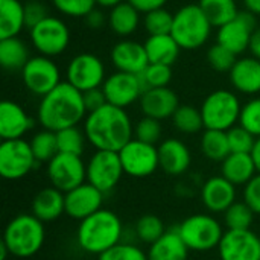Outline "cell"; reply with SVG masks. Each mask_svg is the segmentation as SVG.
Wrapping results in <instances>:
<instances>
[{
    "label": "cell",
    "mask_w": 260,
    "mask_h": 260,
    "mask_svg": "<svg viewBox=\"0 0 260 260\" xmlns=\"http://www.w3.org/2000/svg\"><path fill=\"white\" fill-rule=\"evenodd\" d=\"M84 133L87 142L96 151L119 152L134 139V125L125 108L107 104L87 114Z\"/></svg>",
    "instance_id": "obj_1"
},
{
    "label": "cell",
    "mask_w": 260,
    "mask_h": 260,
    "mask_svg": "<svg viewBox=\"0 0 260 260\" xmlns=\"http://www.w3.org/2000/svg\"><path fill=\"white\" fill-rule=\"evenodd\" d=\"M87 108L82 93L67 81L41 98L37 110L38 123L43 129L58 133L61 129L78 126L87 117Z\"/></svg>",
    "instance_id": "obj_2"
},
{
    "label": "cell",
    "mask_w": 260,
    "mask_h": 260,
    "mask_svg": "<svg viewBox=\"0 0 260 260\" xmlns=\"http://www.w3.org/2000/svg\"><path fill=\"white\" fill-rule=\"evenodd\" d=\"M123 224L119 215L111 210L101 209L91 216L79 221L76 230L78 247L91 256H101L110 248L122 242Z\"/></svg>",
    "instance_id": "obj_3"
},
{
    "label": "cell",
    "mask_w": 260,
    "mask_h": 260,
    "mask_svg": "<svg viewBox=\"0 0 260 260\" xmlns=\"http://www.w3.org/2000/svg\"><path fill=\"white\" fill-rule=\"evenodd\" d=\"M44 241V222L32 213H20L6 224L2 244L9 250L11 256L27 259L43 248Z\"/></svg>",
    "instance_id": "obj_4"
},
{
    "label": "cell",
    "mask_w": 260,
    "mask_h": 260,
    "mask_svg": "<svg viewBox=\"0 0 260 260\" xmlns=\"http://www.w3.org/2000/svg\"><path fill=\"white\" fill-rule=\"evenodd\" d=\"M212 23L203 12L198 3L181 6L174 14L171 35L180 44L181 50H195L203 47L212 34Z\"/></svg>",
    "instance_id": "obj_5"
},
{
    "label": "cell",
    "mask_w": 260,
    "mask_h": 260,
    "mask_svg": "<svg viewBox=\"0 0 260 260\" xmlns=\"http://www.w3.org/2000/svg\"><path fill=\"white\" fill-rule=\"evenodd\" d=\"M190 251L206 253L219 247L224 227L212 213H195L187 216L175 227Z\"/></svg>",
    "instance_id": "obj_6"
},
{
    "label": "cell",
    "mask_w": 260,
    "mask_h": 260,
    "mask_svg": "<svg viewBox=\"0 0 260 260\" xmlns=\"http://www.w3.org/2000/svg\"><path fill=\"white\" fill-rule=\"evenodd\" d=\"M200 110L206 129L229 131L239 123L242 104L235 91L219 88L207 94Z\"/></svg>",
    "instance_id": "obj_7"
},
{
    "label": "cell",
    "mask_w": 260,
    "mask_h": 260,
    "mask_svg": "<svg viewBox=\"0 0 260 260\" xmlns=\"http://www.w3.org/2000/svg\"><path fill=\"white\" fill-rule=\"evenodd\" d=\"M29 38L38 55L55 58L67 50L70 44V29L64 20L49 15L29 29Z\"/></svg>",
    "instance_id": "obj_8"
},
{
    "label": "cell",
    "mask_w": 260,
    "mask_h": 260,
    "mask_svg": "<svg viewBox=\"0 0 260 260\" xmlns=\"http://www.w3.org/2000/svg\"><path fill=\"white\" fill-rule=\"evenodd\" d=\"M40 163L37 161L30 143L24 139L2 140L0 143V175L5 180L17 181L27 177Z\"/></svg>",
    "instance_id": "obj_9"
},
{
    "label": "cell",
    "mask_w": 260,
    "mask_h": 260,
    "mask_svg": "<svg viewBox=\"0 0 260 260\" xmlns=\"http://www.w3.org/2000/svg\"><path fill=\"white\" fill-rule=\"evenodd\" d=\"M125 175L119 152L94 151L87 161V183L94 186L104 195L110 193Z\"/></svg>",
    "instance_id": "obj_10"
},
{
    "label": "cell",
    "mask_w": 260,
    "mask_h": 260,
    "mask_svg": "<svg viewBox=\"0 0 260 260\" xmlns=\"http://www.w3.org/2000/svg\"><path fill=\"white\" fill-rule=\"evenodd\" d=\"M46 174L52 187L67 193L87 181V163L81 155L58 152L47 163Z\"/></svg>",
    "instance_id": "obj_11"
},
{
    "label": "cell",
    "mask_w": 260,
    "mask_h": 260,
    "mask_svg": "<svg viewBox=\"0 0 260 260\" xmlns=\"http://www.w3.org/2000/svg\"><path fill=\"white\" fill-rule=\"evenodd\" d=\"M107 79L104 61L90 52H82L73 56L66 69V81L81 93L99 88Z\"/></svg>",
    "instance_id": "obj_12"
},
{
    "label": "cell",
    "mask_w": 260,
    "mask_h": 260,
    "mask_svg": "<svg viewBox=\"0 0 260 260\" xmlns=\"http://www.w3.org/2000/svg\"><path fill=\"white\" fill-rule=\"evenodd\" d=\"M20 73L24 87L32 94L40 98L46 96L62 82L58 64L52 58L44 55L30 56V59Z\"/></svg>",
    "instance_id": "obj_13"
},
{
    "label": "cell",
    "mask_w": 260,
    "mask_h": 260,
    "mask_svg": "<svg viewBox=\"0 0 260 260\" xmlns=\"http://www.w3.org/2000/svg\"><path fill=\"white\" fill-rule=\"evenodd\" d=\"M119 157L125 171V175L134 178H146L152 175L158 168V146L133 139L120 151Z\"/></svg>",
    "instance_id": "obj_14"
},
{
    "label": "cell",
    "mask_w": 260,
    "mask_h": 260,
    "mask_svg": "<svg viewBox=\"0 0 260 260\" xmlns=\"http://www.w3.org/2000/svg\"><path fill=\"white\" fill-rule=\"evenodd\" d=\"M102 90L110 105L126 110L133 104L140 101L146 88L140 75L114 72L110 76H107Z\"/></svg>",
    "instance_id": "obj_15"
},
{
    "label": "cell",
    "mask_w": 260,
    "mask_h": 260,
    "mask_svg": "<svg viewBox=\"0 0 260 260\" xmlns=\"http://www.w3.org/2000/svg\"><path fill=\"white\" fill-rule=\"evenodd\" d=\"M256 24V15L248 11H241L233 20L218 27L216 43L222 44L235 55H242L250 47Z\"/></svg>",
    "instance_id": "obj_16"
},
{
    "label": "cell",
    "mask_w": 260,
    "mask_h": 260,
    "mask_svg": "<svg viewBox=\"0 0 260 260\" xmlns=\"http://www.w3.org/2000/svg\"><path fill=\"white\" fill-rule=\"evenodd\" d=\"M218 253L221 260H260V236L253 230H225Z\"/></svg>",
    "instance_id": "obj_17"
},
{
    "label": "cell",
    "mask_w": 260,
    "mask_h": 260,
    "mask_svg": "<svg viewBox=\"0 0 260 260\" xmlns=\"http://www.w3.org/2000/svg\"><path fill=\"white\" fill-rule=\"evenodd\" d=\"M66 195V215L72 219L82 221L99 212L104 204V193L90 183H84Z\"/></svg>",
    "instance_id": "obj_18"
},
{
    "label": "cell",
    "mask_w": 260,
    "mask_h": 260,
    "mask_svg": "<svg viewBox=\"0 0 260 260\" xmlns=\"http://www.w3.org/2000/svg\"><path fill=\"white\" fill-rule=\"evenodd\" d=\"M110 58L117 72L133 75H140L149 64L145 44L129 38H122L117 41L111 49Z\"/></svg>",
    "instance_id": "obj_19"
},
{
    "label": "cell",
    "mask_w": 260,
    "mask_h": 260,
    "mask_svg": "<svg viewBox=\"0 0 260 260\" xmlns=\"http://www.w3.org/2000/svg\"><path fill=\"white\" fill-rule=\"evenodd\" d=\"M200 198L207 212L224 213L236 203V186L222 175H215L203 183Z\"/></svg>",
    "instance_id": "obj_20"
},
{
    "label": "cell",
    "mask_w": 260,
    "mask_h": 260,
    "mask_svg": "<svg viewBox=\"0 0 260 260\" xmlns=\"http://www.w3.org/2000/svg\"><path fill=\"white\" fill-rule=\"evenodd\" d=\"M139 105L143 116L161 122L166 119H172V116L181 104L174 90H171L169 87H161L145 90L139 101Z\"/></svg>",
    "instance_id": "obj_21"
},
{
    "label": "cell",
    "mask_w": 260,
    "mask_h": 260,
    "mask_svg": "<svg viewBox=\"0 0 260 260\" xmlns=\"http://www.w3.org/2000/svg\"><path fill=\"white\" fill-rule=\"evenodd\" d=\"M160 169L171 177L184 175L192 165L189 146L180 139H166L158 145Z\"/></svg>",
    "instance_id": "obj_22"
},
{
    "label": "cell",
    "mask_w": 260,
    "mask_h": 260,
    "mask_svg": "<svg viewBox=\"0 0 260 260\" xmlns=\"http://www.w3.org/2000/svg\"><path fill=\"white\" fill-rule=\"evenodd\" d=\"M34 126V119L14 101L0 104V137L2 140L23 139Z\"/></svg>",
    "instance_id": "obj_23"
},
{
    "label": "cell",
    "mask_w": 260,
    "mask_h": 260,
    "mask_svg": "<svg viewBox=\"0 0 260 260\" xmlns=\"http://www.w3.org/2000/svg\"><path fill=\"white\" fill-rule=\"evenodd\" d=\"M233 88L247 96L260 93V59L254 56L238 58L236 64L229 73Z\"/></svg>",
    "instance_id": "obj_24"
},
{
    "label": "cell",
    "mask_w": 260,
    "mask_h": 260,
    "mask_svg": "<svg viewBox=\"0 0 260 260\" xmlns=\"http://www.w3.org/2000/svg\"><path fill=\"white\" fill-rule=\"evenodd\" d=\"M30 213L44 224L66 215V195L55 187L41 189L30 203Z\"/></svg>",
    "instance_id": "obj_25"
},
{
    "label": "cell",
    "mask_w": 260,
    "mask_h": 260,
    "mask_svg": "<svg viewBox=\"0 0 260 260\" xmlns=\"http://www.w3.org/2000/svg\"><path fill=\"white\" fill-rule=\"evenodd\" d=\"M189 248L178 235L177 229L168 230L157 242L149 245L148 260H187Z\"/></svg>",
    "instance_id": "obj_26"
},
{
    "label": "cell",
    "mask_w": 260,
    "mask_h": 260,
    "mask_svg": "<svg viewBox=\"0 0 260 260\" xmlns=\"http://www.w3.org/2000/svg\"><path fill=\"white\" fill-rule=\"evenodd\" d=\"M256 174H257V169H256L251 154L232 152L221 163V175L227 178L236 187L248 184L254 178Z\"/></svg>",
    "instance_id": "obj_27"
},
{
    "label": "cell",
    "mask_w": 260,
    "mask_h": 260,
    "mask_svg": "<svg viewBox=\"0 0 260 260\" xmlns=\"http://www.w3.org/2000/svg\"><path fill=\"white\" fill-rule=\"evenodd\" d=\"M143 44H145L148 59L152 64L172 66L181 52L180 44L175 41V38L171 34H168V35H149Z\"/></svg>",
    "instance_id": "obj_28"
},
{
    "label": "cell",
    "mask_w": 260,
    "mask_h": 260,
    "mask_svg": "<svg viewBox=\"0 0 260 260\" xmlns=\"http://www.w3.org/2000/svg\"><path fill=\"white\" fill-rule=\"evenodd\" d=\"M140 23H142L140 12L128 0L110 9L108 24L111 30L120 38H128L129 35H133L139 29Z\"/></svg>",
    "instance_id": "obj_29"
},
{
    "label": "cell",
    "mask_w": 260,
    "mask_h": 260,
    "mask_svg": "<svg viewBox=\"0 0 260 260\" xmlns=\"http://www.w3.org/2000/svg\"><path fill=\"white\" fill-rule=\"evenodd\" d=\"M24 27V3L20 0H0V40L18 37Z\"/></svg>",
    "instance_id": "obj_30"
},
{
    "label": "cell",
    "mask_w": 260,
    "mask_h": 260,
    "mask_svg": "<svg viewBox=\"0 0 260 260\" xmlns=\"http://www.w3.org/2000/svg\"><path fill=\"white\" fill-rule=\"evenodd\" d=\"M29 59V47L21 38L12 37L0 40V64L5 70L21 72Z\"/></svg>",
    "instance_id": "obj_31"
},
{
    "label": "cell",
    "mask_w": 260,
    "mask_h": 260,
    "mask_svg": "<svg viewBox=\"0 0 260 260\" xmlns=\"http://www.w3.org/2000/svg\"><path fill=\"white\" fill-rule=\"evenodd\" d=\"M200 149L207 160L215 163H222L232 154L227 131L204 129L200 140Z\"/></svg>",
    "instance_id": "obj_32"
},
{
    "label": "cell",
    "mask_w": 260,
    "mask_h": 260,
    "mask_svg": "<svg viewBox=\"0 0 260 260\" xmlns=\"http://www.w3.org/2000/svg\"><path fill=\"white\" fill-rule=\"evenodd\" d=\"M198 5L213 27H221L241 12L236 0H200Z\"/></svg>",
    "instance_id": "obj_33"
},
{
    "label": "cell",
    "mask_w": 260,
    "mask_h": 260,
    "mask_svg": "<svg viewBox=\"0 0 260 260\" xmlns=\"http://www.w3.org/2000/svg\"><path fill=\"white\" fill-rule=\"evenodd\" d=\"M172 123L175 129L181 134H198L204 128V120L200 108H195L192 105H180L175 114L172 116Z\"/></svg>",
    "instance_id": "obj_34"
},
{
    "label": "cell",
    "mask_w": 260,
    "mask_h": 260,
    "mask_svg": "<svg viewBox=\"0 0 260 260\" xmlns=\"http://www.w3.org/2000/svg\"><path fill=\"white\" fill-rule=\"evenodd\" d=\"M222 215L227 230H251L256 218V213L245 201H236Z\"/></svg>",
    "instance_id": "obj_35"
},
{
    "label": "cell",
    "mask_w": 260,
    "mask_h": 260,
    "mask_svg": "<svg viewBox=\"0 0 260 260\" xmlns=\"http://www.w3.org/2000/svg\"><path fill=\"white\" fill-rule=\"evenodd\" d=\"M30 148L38 163H49L58 152V140L56 133L49 129H41L30 139Z\"/></svg>",
    "instance_id": "obj_36"
},
{
    "label": "cell",
    "mask_w": 260,
    "mask_h": 260,
    "mask_svg": "<svg viewBox=\"0 0 260 260\" xmlns=\"http://www.w3.org/2000/svg\"><path fill=\"white\" fill-rule=\"evenodd\" d=\"M166 232L168 230L165 227V222L155 215H143L137 219L134 225L136 238L140 242L148 244V245H152L154 242H157Z\"/></svg>",
    "instance_id": "obj_37"
},
{
    "label": "cell",
    "mask_w": 260,
    "mask_h": 260,
    "mask_svg": "<svg viewBox=\"0 0 260 260\" xmlns=\"http://www.w3.org/2000/svg\"><path fill=\"white\" fill-rule=\"evenodd\" d=\"M56 140H58L59 152L82 157L85 151V145H87V137H85L84 129H79L78 126L61 129L56 133Z\"/></svg>",
    "instance_id": "obj_38"
},
{
    "label": "cell",
    "mask_w": 260,
    "mask_h": 260,
    "mask_svg": "<svg viewBox=\"0 0 260 260\" xmlns=\"http://www.w3.org/2000/svg\"><path fill=\"white\" fill-rule=\"evenodd\" d=\"M142 23L149 35H168L172 32L174 14H171L166 8H160L145 14Z\"/></svg>",
    "instance_id": "obj_39"
},
{
    "label": "cell",
    "mask_w": 260,
    "mask_h": 260,
    "mask_svg": "<svg viewBox=\"0 0 260 260\" xmlns=\"http://www.w3.org/2000/svg\"><path fill=\"white\" fill-rule=\"evenodd\" d=\"M140 78H142L146 90L169 87V84L172 81V66L149 62L148 67L140 73Z\"/></svg>",
    "instance_id": "obj_40"
},
{
    "label": "cell",
    "mask_w": 260,
    "mask_h": 260,
    "mask_svg": "<svg viewBox=\"0 0 260 260\" xmlns=\"http://www.w3.org/2000/svg\"><path fill=\"white\" fill-rule=\"evenodd\" d=\"M236 61H238V55H235L232 50H229L219 43H215L207 50V62L215 72L230 73Z\"/></svg>",
    "instance_id": "obj_41"
},
{
    "label": "cell",
    "mask_w": 260,
    "mask_h": 260,
    "mask_svg": "<svg viewBox=\"0 0 260 260\" xmlns=\"http://www.w3.org/2000/svg\"><path fill=\"white\" fill-rule=\"evenodd\" d=\"M227 137L230 151L235 154H251L257 140V137H254L248 129H245L239 123L227 131Z\"/></svg>",
    "instance_id": "obj_42"
},
{
    "label": "cell",
    "mask_w": 260,
    "mask_h": 260,
    "mask_svg": "<svg viewBox=\"0 0 260 260\" xmlns=\"http://www.w3.org/2000/svg\"><path fill=\"white\" fill-rule=\"evenodd\" d=\"M163 134V128H161V122L152 117H146L143 116L136 125H134V139L149 143V145H155L160 142Z\"/></svg>",
    "instance_id": "obj_43"
},
{
    "label": "cell",
    "mask_w": 260,
    "mask_h": 260,
    "mask_svg": "<svg viewBox=\"0 0 260 260\" xmlns=\"http://www.w3.org/2000/svg\"><path fill=\"white\" fill-rule=\"evenodd\" d=\"M53 8L62 15L73 18H85L96 6V0H52Z\"/></svg>",
    "instance_id": "obj_44"
},
{
    "label": "cell",
    "mask_w": 260,
    "mask_h": 260,
    "mask_svg": "<svg viewBox=\"0 0 260 260\" xmlns=\"http://www.w3.org/2000/svg\"><path fill=\"white\" fill-rule=\"evenodd\" d=\"M239 125L248 129L254 137H260V96L250 99L242 105Z\"/></svg>",
    "instance_id": "obj_45"
},
{
    "label": "cell",
    "mask_w": 260,
    "mask_h": 260,
    "mask_svg": "<svg viewBox=\"0 0 260 260\" xmlns=\"http://www.w3.org/2000/svg\"><path fill=\"white\" fill-rule=\"evenodd\" d=\"M98 260H148V254L134 244L120 242L116 247L98 256Z\"/></svg>",
    "instance_id": "obj_46"
},
{
    "label": "cell",
    "mask_w": 260,
    "mask_h": 260,
    "mask_svg": "<svg viewBox=\"0 0 260 260\" xmlns=\"http://www.w3.org/2000/svg\"><path fill=\"white\" fill-rule=\"evenodd\" d=\"M50 14L47 11V6L40 0H29L24 3V17H26V27L30 29L35 24L41 23L44 18H47Z\"/></svg>",
    "instance_id": "obj_47"
},
{
    "label": "cell",
    "mask_w": 260,
    "mask_h": 260,
    "mask_svg": "<svg viewBox=\"0 0 260 260\" xmlns=\"http://www.w3.org/2000/svg\"><path fill=\"white\" fill-rule=\"evenodd\" d=\"M244 201L253 209L256 215H260V174L257 172L254 178L244 186Z\"/></svg>",
    "instance_id": "obj_48"
},
{
    "label": "cell",
    "mask_w": 260,
    "mask_h": 260,
    "mask_svg": "<svg viewBox=\"0 0 260 260\" xmlns=\"http://www.w3.org/2000/svg\"><path fill=\"white\" fill-rule=\"evenodd\" d=\"M82 98H84V104H85L87 113L96 111V110H99V108H102L104 105L108 104L102 87L93 88V90H88V91H84L82 93Z\"/></svg>",
    "instance_id": "obj_49"
},
{
    "label": "cell",
    "mask_w": 260,
    "mask_h": 260,
    "mask_svg": "<svg viewBox=\"0 0 260 260\" xmlns=\"http://www.w3.org/2000/svg\"><path fill=\"white\" fill-rule=\"evenodd\" d=\"M140 14H148L151 11L165 8V5L168 3V0H128Z\"/></svg>",
    "instance_id": "obj_50"
},
{
    "label": "cell",
    "mask_w": 260,
    "mask_h": 260,
    "mask_svg": "<svg viewBox=\"0 0 260 260\" xmlns=\"http://www.w3.org/2000/svg\"><path fill=\"white\" fill-rule=\"evenodd\" d=\"M85 24L91 29H101L107 21H108V17H105V14L101 11V8H94L85 18Z\"/></svg>",
    "instance_id": "obj_51"
},
{
    "label": "cell",
    "mask_w": 260,
    "mask_h": 260,
    "mask_svg": "<svg viewBox=\"0 0 260 260\" xmlns=\"http://www.w3.org/2000/svg\"><path fill=\"white\" fill-rule=\"evenodd\" d=\"M251 56L260 59V26H257L253 32L251 41H250V47H248Z\"/></svg>",
    "instance_id": "obj_52"
},
{
    "label": "cell",
    "mask_w": 260,
    "mask_h": 260,
    "mask_svg": "<svg viewBox=\"0 0 260 260\" xmlns=\"http://www.w3.org/2000/svg\"><path fill=\"white\" fill-rule=\"evenodd\" d=\"M245 9L253 15H260V0H244Z\"/></svg>",
    "instance_id": "obj_53"
},
{
    "label": "cell",
    "mask_w": 260,
    "mask_h": 260,
    "mask_svg": "<svg viewBox=\"0 0 260 260\" xmlns=\"http://www.w3.org/2000/svg\"><path fill=\"white\" fill-rule=\"evenodd\" d=\"M251 157L254 160V165H256L257 172L260 174V137H257V140H256V145H254V148L251 151Z\"/></svg>",
    "instance_id": "obj_54"
},
{
    "label": "cell",
    "mask_w": 260,
    "mask_h": 260,
    "mask_svg": "<svg viewBox=\"0 0 260 260\" xmlns=\"http://www.w3.org/2000/svg\"><path fill=\"white\" fill-rule=\"evenodd\" d=\"M122 2H125V0H96L99 8H107V9H111V8H114L116 5H119Z\"/></svg>",
    "instance_id": "obj_55"
},
{
    "label": "cell",
    "mask_w": 260,
    "mask_h": 260,
    "mask_svg": "<svg viewBox=\"0 0 260 260\" xmlns=\"http://www.w3.org/2000/svg\"><path fill=\"white\" fill-rule=\"evenodd\" d=\"M8 256H11L9 250H8L3 244H0V260H6Z\"/></svg>",
    "instance_id": "obj_56"
}]
</instances>
